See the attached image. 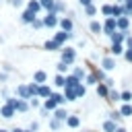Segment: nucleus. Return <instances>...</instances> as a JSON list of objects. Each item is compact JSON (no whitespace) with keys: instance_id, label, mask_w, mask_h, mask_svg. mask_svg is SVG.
Returning <instances> with one entry per match:
<instances>
[{"instance_id":"nucleus-1","label":"nucleus","mask_w":132,"mask_h":132,"mask_svg":"<svg viewBox=\"0 0 132 132\" xmlns=\"http://www.w3.org/2000/svg\"><path fill=\"white\" fill-rule=\"evenodd\" d=\"M37 89H39V85L37 82H27V85H19L16 87V97L19 99H33V97H37Z\"/></svg>"},{"instance_id":"nucleus-2","label":"nucleus","mask_w":132,"mask_h":132,"mask_svg":"<svg viewBox=\"0 0 132 132\" xmlns=\"http://www.w3.org/2000/svg\"><path fill=\"white\" fill-rule=\"evenodd\" d=\"M60 60H62V62H66L68 66H74V62H76V50H74V47L64 45V47L60 50Z\"/></svg>"},{"instance_id":"nucleus-3","label":"nucleus","mask_w":132,"mask_h":132,"mask_svg":"<svg viewBox=\"0 0 132 132\" xmlns=\"http://www.w3.org/2000/svg\"><path fill=\"white\" fill-rule=\"evenodd\" d=\"M41 19H43V27H45V29H56V27L60 25V14H54V12H45Z\"/></svg>"},{"instance_id":"nucleus-4","label":"nucleus","mask_w":132,"mask_h":132,"mask_svg":"<svg viewBox=\"0 0 132 132\" xmlns=\"http://www.w3.org/2000/svg\"><path fill=\"white\" fill-rule=\"evenodd\" d=\"M113 31H118V21L113 16H105V21H103V33L109 37Z\"/></svg>"},{"instance_id":"nucleus-5","label":"nucleus","mask_w":132,"mask_h":132,"mask_svg":"<svg viewBox=\"0 0 132 132\" xmlns=\"http://www.w3.org/2000/svg\"><path fill=\"white\" fill-rule=\"evenodd\" d=\"M74 35H76L74 31H70V33H66V31H62V29H60L58 33H54V37H52V39H54V41H58L60 45H64V43H66L68 39H74Z\"/></svg>"},{"instance_id":"nucleus-6","label":"nucleus","mask_w":132,"mask_h":132,"mask_svg":"<svg viewBox=\"0 0 132 132\" xmlns=\"http://www.w3.org/2000/svg\"><path fill=\"white\" fill-rule=\"evenodd\" d=\"M62 31H66V33H70V31H74V19H70V16H60V25H58Z\"/></svg>"},{"instance_id":"nucleus-7","label":"nucleus","mask_w":132,"mask_h":132,"mask_svg":"<svg viewBox=\"0 0 132 132\" xmlns=\"http://www.w3.org/2000/svg\"><path fill=\"white\" fill-rule=\"evenodd\" d=\"M37 16H39V14H35V12H31V10L25 8V10L21 12V23H23V25H33V21H35Z\"/></svg>"},{"instance_id":"nucleus-8","label":"nucleus","mask_w":132,"mask_h":132,"mask_svg":"<svg viewBox=\"0 0 132 132\" xmlns=\"http://www.w3.org/2000/svg\"><path fill=\"white\" fill-rule=\"evenodd\" d=\"M52 93H54V89H52L50 85H45V82L39 85V89H37V97H39V99H50Z\"/></svg>"},{"instance_id":"nucleus-9","label":"nucleus","mask_w":132,"mask_h":132,"mask_svg":"<svg viewBox=\"0 0 132 132\" xmlns=\"http://www.w3.org/2000/svg\"><path fill=\"white\" fill-rule=\"evenodd\" d=\"M25 8L31 10V12H35V14H39V12L43 10V6H41L39 0H27V2H25Z\"/></svg>"},{"instance_id":"nucleus-10","label":"nucleus","mask_w":132,"mask_h":132,"mask_svg":"<svg viewBox=\"0 0 132 132\" xmlns=\"http://www.w3.org/2000/svg\"><path fill=\"white\" fill-rule=\"evenodd\" d=\"M101 68H103L105 72H107V70H113V68H116V60H113L109 54L103 56V58H101Z\"/></svg>"},{"instance_id":"nucleus-11","label":"nucleus","mask_w":132,"mask_h":132,"mask_svg":"<svg viewBox=\"0 0 132 132\" xmlns=\"http://www.w3.org/2000/svg\"><path fill=\"white\" fill-rule=\"evenodd\" d=\"M89 31H91L93 35H99V33H103V23H99V21L91 19V23H89Z\"/></svg>"},{"instance_id":"nucleus-12","label":"nucleus","mask_w":132,"mask_h":132,"mask_svg":"<svg viewBox=\"0 0 132 132\" xmlns=\"http://www.w3.org/2000/svg\"><path fill=\"white\" fill-rule=\"evenodd\" d=\"M62 47H64V45H60V43L54 41V39H47V41L43 43V50H45V52H60Z\"/></svg>"},{"instance_id":"nucleus-13","label":"nucleus","mask_w":132,"mask_h":132,"mask_svg":"<svg viewBox=\"0 0 132 132\" xmlns=\"http://www.w3.org/2000/svg\"><path fill=\"white\" fill-rule=\"evenodd\" d=\"M68 116H70V113H68L64 107H58V109H54V111H52V118H56V120H60V122H66V120H68Z\"/></svg>"},{"instance_id":"nucleus-14","label":"nucleus","mask_w":132,"mask_h":132,"mask_svg":"<svg viewBox=\"0 0 132 132\" xmlns=\"http://www.w3.org/2000/svg\"><path fill=\"white\" fill-rule=\"evenodd\" d=\"M14 113H16V111H14V107H10V105H6V103H4V105H0V116H2V118L10 120V118H14Z\"/></svg>"},{"instance_id":"nucleus-15","label":"nucleus","mask_w":132,"mask_h":132,"mask_svg":"<svg viewBox=\"0 0 132 132\" xmlns=\"http://www.w3.org/2000/svg\"><path fill=\"white\" fill-rule=\"evenodd\" d=\"M29 107H31V105H29V101H27V99H19V101H16V105H14L16 113H27V111H29Z\"/></svg>"},{"instance_id":"nucleus-16","label":"nucleus","mask_w":132,"mask_h":132,"mask_svg":"<svg viewBox=\"0 0 132 132\" xmlns=\"http://www.w3.org/2000/svg\"><path fill=\"white\" fill-rule=\"evenodd\" d=\"M124 52H126V45L124 43H111L109 45V54H113V56H124Z\"/></svg>"},{"instance_id":"nucleus-17","label":"nucleus","mask_w":132,"mask_h":132,"mask_svg":"<svg viewBox=\"0 0 132 132\" xmlns=\"http://www.w3.org/2000/svg\"><path fill=\"white\" fill-rule=\"evenodd\" d=\"M45 80H47V72H45V70H35V74H33V82L43 85Z\"/></svg>"},{"instance_id":"nucleus-18","label":"nucleus","mask_w":132,"mask_h":132,"mask_svg":"<svg viewBox=\"0 0 132 132\" xmlns=\"http://www.w3.org/2000/svg\"><path fill=\"white\" fill-rule=\"evenodd\" d=\"M109 91H111V89H109L105 82H99V85H97V95H99L101 99H107V97H109Z\"/></svg>"},{"instance_id":"nucleus-19","label":"nucleus","mask_w":132,"mask_h":132,"mask_svg":"<svg viewBox=\"0 0 132 132\" xmlns=\"http://www.w3.org/2000/svg\"><path fill=\"white\" fill-rule=\"evenodd\" d=\"M101 128H103V132H116L118 130V122H113V120H105L103 124H101Z\"/></svg>"},{"instance_id":"nucleus-20","label":"nucleus","mask_w":132,"mask_h":132,"mask_svg":"<svg viewBox=\"0 0 132 132\" xmlns=\"http://www.w3.org/2000/svg\"><path fill=\"white\" fill-rule=\"evenodd\" d=\"M116 21H118V31H128L130 29V19L128 16H120Z\"/></svg>"},{"instance_id":"nucleus-21","label":"nucleus","mask_w":132,"mask_h":132,"mask_svg":"<svg viewBox=\"0 0 132 132\" xmlns=\"http://www.w3.org/2000/svg\"><path fill=\"white\" fill-rule=\"evenodd\" d=\"M62 93H64V99H66V101H76V99H78V97H76V91H74L72 87H64Z\"/></svg>"},{"instance_id":"nucleus-22","label":"nucleus","mask_w":132,"mask_h":132,"mask_svg":"<svg viewBox=\"0 0 132 132\" xmlns=\"http://www.w3.org/2000/svg\"><path fill=\"white\" fill-rule=\"evenodd\" d=\"M66 126H68V128H72V130H74V128H78V126H80V118L70 113V116H68V120H66Z\"/></svg>"},{"instance_id":"nucleus-23","label":"nucleus","mask_w":132,"mask_h":132,"mask_svg":"<svg viewBox=\"0 0 132 132\" xmlns=\"http://www.w3.org/2000/svg\"><path fill=\"white\" fill-rule=\"evenodd\" d=\"M54 85H56L58 89H64V87H66V76L56 72V76H54Z\"/></svg>"},{"instance_id":"nucleus-24","label":"nucleus","mask_w":132,"mask_h":132,"mask_svg":"<svg viewBox=\"0 0 132 132\" xmlns=\"http://www.w3.org/2000/svg\"><path fill=\"white\" fill-rule=\"evenodd\" d=\"M107 101H111V103H118V101H122V91H116V89H111V91H109V97H107Z\"/></svg>"},{"instance_id":"nucleus-25","label":"nucleus","mask_w":132,"mask_h":132,"mask_svg":"<svg viewBox=\"0 0 132 132\" xmlns=\"http://www.w3.org/2000/svg\"><path fill=\"white\" fill-rule=\"evenodd\" d=\"M99 10H101V14H103V16H113V4H107V2H105Z\"/></svg>"},{"instance_id":"nucleus-26","label":"nucleus","mask_w":132,"mask_h":132,"mask_svg":"<svg viewBox=\"0 0 132 132\" xmlns=\"http://www.w3.org/2000/svg\"><path fill=\"white\" fill-rule=\"evenodd\" d=\"M78 82H82V80H78V78H76L72 72H70V74H66V87H72V89H74Z\"/></svg>"},{"instance_id":"nucleus-27","label":"nucleus","mask_w":132,"mask_h":132,"mask_svg":"<svg viewBox=\"0 0 132 132\" xmlns=\"http://www.w3.org/2000/svg\"><path fill=\"white\" fill-rule=\"evenodd\" d=\"M74 91H76V97L82 99V97L87 95V85H85V82H78V85L74 87Z\"/></svg>"},{"instance_id":"nucleus-28","label":"nucleus","mask_w":132,"mask_h":132,"mask_svg":"<svg viewBox=\"0 0 132 132\" xmlns=\"http://www.w3.org/2000/svg\"><path fill=\"white\" fill-rule=\"evenodd\" d=\"M120 113H122L124 118H130V116H132V103H122Z\"/></svg>"},{"instance_id":"nucleus-29","label":"nucleus","mask_w":132,"mask_h":132,"mask_svg":"<svg viewBox=\"0 0 132 132\" xmlns=\"http://www.w3.org/2000/svg\"><path fill=\"white\" fill-rule=\"evenodd\" d=\"M64 10H66V4H64L62 0H56V4H54V10H52V12H54V14H62Z\"/></svg>"},{"instance_id":"nucleus-30","label":"nucleus","mask_w":132,"mask_h":132,"mask_svg":"<svg viewBox=\"0 0 132 132\" xmlns=\"http://www.w3.org/2000/svg\"><path fill=\"white\" fill-rule=\"evenodd\" d=\"M52 99H54L60 107H62V105H64V101H66V99H64V93H60V91H54V93H52Z\"/></svg>"},{"instance_id":"nucleus-31","label":"nucleus","mask_w":132,"mask_h":132,"mask_svg":"<svg viewBox=\"0 0 132 132\" xmlns=\"http://www.w3.org/2000/svg\"><path fill=\"white\" fill-rule=\"evenodd\" d=\"M43 107H45V109H50V111H54V109H58L60 105H58V103L50 97V99H43Z\"/></svg>"},{"instance_id":"nucleus-32","label":"nucleus","mask_w":132,"mask_h":132,"mask_svg":"<svg viewBox=\"0 0 132 132\" xmlns=\"http://www.w3.org/2000/svg\"><path fill=\"white\" fill-rule=\"evenodd\" d=\"M56 70H58V74H66V72L70 70V66H68L66 62H62V60H60V62L56 64Z\"/></svg>"},{"instance_id":"nucleus-33","label":"nucleus","mask_w":132,"mask_h":132,"mask_svg":"<svg viewBox=\"0 0 132 132\" xmlns=\"http://www.w3.org/2000/svg\"><path fill=\"white\" fill-rule=\"evenodd\" d=\"M70 72H72V74H74V76H76L78 80H85V76H87V74H85V70H82L80 66H74V68H72Z\"/></svg>"},{"instance_id":"nucleus-34","label":"nucleus","mask_w":132,"mask_h":132,"mask_svg":"<svg viewBox=\"0 0 132 132\" xmlns=\"http://www.w3.org/2000/svg\"><path fill=\"white\" fill-rule=\"evenodd\" d=\"M122 103H132V91H128V89L122 91Z\"/></svg>"},{"instance_id":"nucleus-35","label":"nucleus","mask_w":132,"mask_h":132,"mask_svg":"<svg viewBox=\"0 0 132 132\" xmlns=\"http://www.w3.org/2000/svg\"><path fill=\"white\" fill-rule=\"evenodd\" d=\"M85 14H87V16H95V14H97V6H95V4L85 6Z\"/></svg>"},{"instance_id":"nucleus-36","label":"nucleus","mask_w":132,"mask_h":132,"mask_svg":"<svg viewBox=\"0 0 132 132\" xmlns=\"http://www.w3.org/2000/svg\"><path fill=\"white\" fill-rule=\"evenodd\" d=\"M82 82H85V85H89V87H91V85H99V82H97V78H95V74H91V72L85 76V80H82Z\"/></svg>"},{"instance_id":"nucleus-37","label":"nucleus","mask_w":132,"mask_h":132,"mask_svg":"<svg viewBox=\"0 0 132 132\" xmlns=\"http://www.w3.org/2000/svg\"><path fill=\"white\" fill-rule=\"evenodd\" d=\"M50 128L56 132V130H60V128H62V122H60V120H56V118H52V120H50Z\"/></svg>"},{"instance_id":"nucleus-38","label":"nucleus","mask_w":132,"mask_h":132,"mask_svg":"<svg viewBox=\"0 0 132 132\" xmlns=\"http://www.w3.org/2000/svg\"><path fill=\"white\" fill-rule=\"evenodd\" d=\"M31 27H33V29H37V31H39V29H45V27H43V19H41V16H37V19L33 21V25H31Z\"/></svg>"},{"instance_id":"nucleus-39","label":"nucleus","mask_w":132,"mask_h":132,"mask_svg":"<svg viewBox=\"0 0 132 132\" xmlns=\"http://www.w3.org/2000/svg\"><path fill=\"white\" fill-rule=\"evenodd\" d=\"M107 118H109V120H113V122H120V120H122V118H124V116H122V113H120V109H118V111H116V109H113V111H111V113H109V116H107Z\"/></svg>"},{"instance_id":"nucleus-40","label":"nucleus","mask_w":132,"mask_h":132,"mask_svg":"<svg viewBox=\"0 0 132 132\" xmlns=\"http://www.w3.org/2000/svg\"><path fill=\"white\" fill-rule=\"evenodd\" d=\"M8 4L14 8H21V6H25V0H8Z\"/></svg>"},{"instance_id":"nucleus-41","label":"nucleus","mask_w":132,"mask_h":132,"mask_svg":"<svg viewBox=\"0 0 132 132\" xmlns=\"http://www.w3.org/2000/svg\"><path fill=\"white\" fill-rule=\"evenodd\" d=\"M39 116H41V118H52V111L45 109V107H39Z\"/></svg>"},{"instance_id":"nucleus-42","label":"nucleus","mask_w":132,"mask_h":132,"mask_svg":"<svg viewBox=\"0 0 132 132\" xmlns=\"http://www.w3.org/2000/svg\"><path fill=\"white\" fill-rule=\"evenodd\" d=\"M29 105H31V107H41V105H39V97H33V99H29Z\"/></svg>"},{"instance_id":"nucleus-43","label":"nucleus","mask_w":132,"mask_h":132,"mask_svg":"<svg viewBox=\"0 0 132 132\" xmlns=\"http://www.w3.org/2000/svg\"><path fill=\"white\" fill-rule=\"evenodd\" d=\"M124 60L126 62H132V50H126L124 52Z\"/></svg>"},{"instance_id":"nucleus-44","label":"nucleus","mask_w":132,"mask_h":132,"mask_svg":"<svg viewBox=\"0 0 132 132\" xmlns=\"http://www.w3.org/2000/svg\"><path fill=\"white\" fill-rule=\"evenodd\" d=\"M124 45H126V50H132V35H130V37H126Z\"/></svg>"},{"instance_id":"nucleus-45","label":"nucleus","mask_w":132,"mask_h":132,"mask_svg":"<svg viewBox=\"0 0 132 132\" xmlns=\"http://www.w3.org/2000/svg\"><path fill=\"white\" fill-rule=\"evenodd\" d=\"M105 85H107V87H109V89H113V85H116V80H113V78H109V76H107V78H105Z\"/></svg>"},{"instance_id":"nucleus-46","label":"nucleus","mask_w":132,"mask_h":132,"mask_svg":"<svg viewBox=\"0 0 132 132\" xmlns=\"http://www.w3.org/2000/svg\"><path fill=\"white\" fill-rule=\"evenodd\" d=\"M122 6H124V4H122ZM124 16H128V19L132 16V10H130V8H126V6H124Z\"/></svg>"},{"instance_id":"nucleus-47","label":"nucleus","mask_w":132,"mask_h":132,"mask_svg":"<svg viewBox=\"0 0 132 132\" xmlns=\"http://www.w3.org/2000/svg\"><path fill=\"white\" fill-rule=\"evenodd\" d=\"M37 128H39V124H37V122H31V126H29V130H33V132H35Z\"/></svg>"},{"instance_id":"nucleus-48","label":"nucleus","mask_w":132,"mask_h":132,"mask_svg":"<svg viewBox=\"0 0 132 132\" xmlns=\"http://www.w3.org/2000/svg\"><path fill=\"white\" fill-rule=\"evenodd\" d=\"M82 6H89V4H93V0H78Z\"/></svg>"},{"instance_id":"nucleus-49","label":"nucleus","mask_w":132,"mask_h":132,"mask_svg":"<svg viewBox=\"0 0 132 132\" xmlns=\"http://www.w3.org/2000/svg\"><path fill=\"white\" fill-rule=\"evenodd\" d=\"M124 6H126V8H130V10H132V0H124Z\"/></svg>"},{"instance_id":"nucleus-50","label":"nucleus","mask_w":132,"mask_h":132,"mask_svg":"<svg viewBox=\"0 0 132 132\" xmlns=\"http://www.w3.org/2000/svg\"><path fill=\"white\" fill-rule=\"evenodd\" d=\"M10 132H25V128H12Z\"/></svg>"},{"instance_id":"nucleus-51","label":"nucleus","mask_w":132,"mask_h":132,"mask_svg":"<svg viewBox=\"0 0 132 132\" xmlns=\"http://www.w3.org/2000/svg\"><path fill=\"white\" fill-rule=\"evenodd\" d=\"M116 132H128V130H126L124 126H118V130H116Z\"/></svg>"},{"instance_id":"nucleus-52","label":"nucleus","mask_w":132,"mask_h":132,"mask_svg":"<svg viewBox=\"0 0 132 132\" xmlns=\"http://www.w3.org/2000/svg\"><path fill=\"white\" fill-rule=\"evenodd\" d=\"M116 4H124V0H116Z\"/></svg>"},{"instance_id":"nucleus-53","label":"nucleus","mask_w":132,"mask_h":132,"mask_svg":"<svg viewBox=\"0 0 132 132\" xmlns=\"http://www.w3.org/2000/svg\"><path fill=\"white\" fill-rule=\"evenodd\" d=\"M82 132H91V130H82Z\"/></svg>"},{"instance_id":"nucleus-54","label":"nucleus","mask_w":132,"mask_h":132,"mask_svg":"<svg viewBox=\"0 0 132 132\" xmlns=\"http://www.w3.org/2000/svg\"><path fill=\"white\" fill-rule=\"evenodd\" d=\"M25 132H33V130H25Z\"/></svg>"},{"instance_id":"nucleus-55","label":"nucleus","mask_w":132,"mask_h":132,"mask_svg":"<svg viewBox=\"0 0 132 132\" xmlns=\"http://www.w3.org/2000/svg\"><path fill=\"white\" fill-rule=\"evenodd\" d=\"M0 132H8V130H0Z\"/></svg>"},{"instance_id":"nucleus-56","label":"nucleus","mask_w":132,"mask_h":132,"mask_svg":"<svg viewBox=\"0 0 132 132\" xmlns=\"http://www.w3.org/2000/svg\"><path fill=\"white\" fill-rule=\"evenodd\" d=\"M0 101H2V97H0Z\"/></svg>"}]
</instances>
